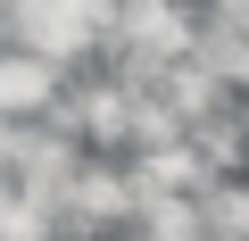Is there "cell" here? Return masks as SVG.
Instances as JSON below:
<instances>
[{
  "label": "cell",
  "mask_w": 249,
  "mask_h": 241,
  "mask_svg": "<svg viewBox=\"0 0 249 241\" xmlns=\"http://www.w3.org/2000/svg\"><path fill=\"white\" fill-rule=\"evenodd\" d=\"M67 67H50V58H34V50H17V42H0V116H17V125H34V116H50L58 100H67Z\"/></svg>",
  "instance_id": "cell-2"
},
{
  "label": "cell",
  "mask_w": 249,
  "mask_h": 241,
  "mask_svg": "<svg viewBox=\"0 0 249 241\" xmlns=\"http://www.w3.org/2000/svg\"><path fill=\"white\" fill-rule=\"evenodd\" d=\"M108 34H116V0H9V17H0V42H17L67 75L100 58Z\"/></svg>",
  "instance_id": "cell-1"
},
{
  "label": "cell",
  "mask_w": 249,
  "mask_h": 241,
  "mask_svg": "<svg viewBox=\"0 0 249 241\" xmlns=\"http://www.w3.org/2000/svg\"><path fill=\"white\" fill-rule=\"evenodd\" d=\"M9 150H17V116H0V167H9Z\"/></svg>",
  "instance_id": "cell-3"
}]
</instances>
